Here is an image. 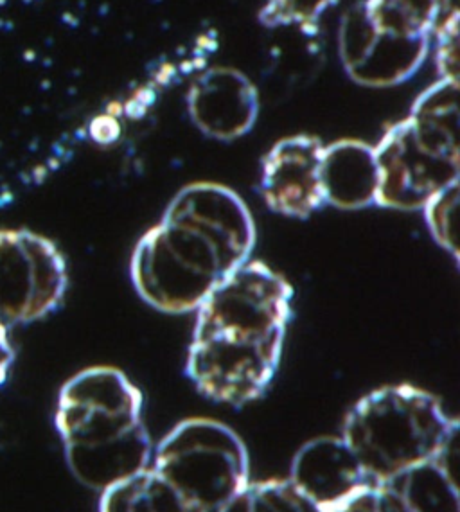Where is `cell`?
<instances>
[{
  "label": "cell",
  "mask_w": 460,
  "mask_h": 512,
  "mask_svg": "<svg viewBox=\"0 0 460 512\" xmlns=\"http://www.w3.org/2000/svg\"><path fill=\"white\" fill-rule=\"evenodd\" d=\"M69 275L51 239L29 230H0V324L26 326L51 315L67 293Z\"/></svg>",
  "instance_id": "52a82bcc"
},
{
  "label": "cell",
  "mask_w": 460,
  "mask_h": 512,
  "mask_svg": "<svg viewBox=\"0 0 460 512\" xmlns=\"http://www.w3.org/2000/svg\"><path fill=\"white\" fill-rule=\"evenodd\" d=\"M187 108L200 132L234 141L254 126L259 110L256 87L234 69H211L191 85Z\"/></svg>",
  "instance_id": "9c48e42d"
},
{
  "label": "cell",
  "mask_w": 460,
  "mask_h": 512,
  "mask_svg": "<svg viewBox=\"0 0 460 512\" xmlns=\"http://www.w3.org/2000/svg\"><path fill=\"white\" fill-rule=\"evenodd\" d=\"M320 512H405L398 498L387 486L362 487L354 495L345 498L344 502Z\"/></svg>",
  "instance_id": "ac0fdd59"
},
{
  "label": "cell",
  "mask_w": 460,
  "mask_h": 512,
  "mask_svg": "<svg viewBox=\"0 0 460 512\" xmlns=\"http://www.w3.org/2000/svg\"><path fill=\"white\" fill-rule=\"evenodd\" d=\"M256 239L254 216L232 189L191 184L133 248V286L157 311L195 313L227 275L252 259Z\"/></svg>",
  "instance_id": "7a4b0ae2"
},
{
  "label": "cell",
  "mask_w": 460,
  "mask_h": 512,
  "mask_svg": "<svg viewBox=\"0 0 460 512\" xmlns=\"http://www.w3.org/2000/svg\"><path fill=\"white\" fill-rule=\"evenodd\" d=\"M13 360H15V349L9 338V329L0 324V385L8 380Z\"/></svg>",
  "instance_id": "d6986e66"
},
{
  "label": "cell",
  "mask_w": 460,
  "mask_h": 512,
  "mask_svg": "<svg viewBox=\"0 0 460 512\" xmlns=\"http://www.w3.org/2000/svg\"><path fill=\"white\" fill-rule=\"evenodd\" d=\"M292 311L283 274L257 259L239 266L196 308L187 378L214 403H254L279 371Z\"/></svg>",
  "instance_id": "6da1fadb"
},
{
  "label": "cell",
  "mask_w": 460,
  "mask_h": 512,
  "mask_svg": "<svg viewBox=\"0 0 460 512\" xmlns=\"http://www.w3.org/2000/svg\"><path fill=\"white\" fill-rule=\"evenodd\" d=\"M363 8L378 33L426 36L439 20L437 0H367Z\"/></svg>",
  "instance_id": "5bb4252c"
},
{
  "label": "cell",
  "mask_w": 460,
  "mask_h": 512,
  "mask_svg": "<svg viewBox=\"0 0 460 512\" xmlns=\"http://www.w3.org/2000/svg\"><path fill=\"white\" fill-rule=\"evenodd\" d=\"M322 153L324 144L311 135H293L266 153L259 191L270 211L304 220L326 207L320 178Z\"/></svg>",
  "instance_id": "ba28073f"
},
{
  "label": "cell",
  "mask_w": 460,
  "mask_h": 512,
  "mask_svg": "<svg viewBox=\"0 0 460 512\" xmlns=\"http://www.w3.org/2000/svg\"><path fill=\"white\" fill-rule=\"evenodd\" d=\"M99 512H198L153 469L123 480L101 493Z\"/></svg>",
  "instance_id": "4fadbf2b"
},
{
  "label": "cell",
  "mask_w": 460,
  "mask_h": 512,
  "mask_svg": "<svg viewBox=\"0 0 460 512\" xmlns=\"http://www.w3.org/2000/svg\"><path fill=\"white\" fill-rule=\"evenodd\" d=\"M288 480L319 511L335 507L371 484L342 437L306 442L293 459Z\"/></svg>",
  "instance_id": "30bf717a"
},
{
  "label": "cell",
  "mask_w": 460,
  "mask_h": 512,
  "mask_svg": "<svg viewBox=\"0 0 460 512\" xmlns=\"http://www.w3.org/2000/svg\"><path fill=\"white\" fill-rule=\"evenodd\" d=\"M459 423L428 390L408 383L372 390L345 415L342 439L371 484L425 464L457 441Z\"/></svg>",
  "instance_id": "5b68a950"
},
{
  "label": "cell",
  "mask_w": 460,
  "mask_h": 512,
  "mask_svg": "<svg viewBox=\"0 0 460 512\" xmlns=\"http://www.w3.org/2000/svg\"><path fill=\"white\" fill-rule=\"evenodd\" d=\"M459 144V81H437L417 98L407 119L374 146L376 205L423 211L432 198L459 184Z\"/></svg>",
  "instance_id": "277c9868"
},
{
  "label": "cell",
  "mask_w": 460,
  "mask_h": 512,
  "mask_svg": "<svg viewBox=\"0 0 460 512\" xmlns=\"http://www.w3.org/2000/svg\"><path fill=\"white\" fill-rule=\"evenodd\" d=\"M150 468L198 512H213L247 484L248 453L227 424L193 417L153 448Z\"/></svg>",
  "instance_id": "8992f818"
},
{
  "label": "cell",
  "mask_w": 460,
  "mask_h": 512,
  "mask_svg": "<svg viewBox=\"0 0 460 512\" xmlns=\"http://www.w3.org/2000/svg\"><path fill=\"white\" fill-rule=\"evenodd\" d=\"M457 209H459V184L444 189L423 207L426 225L435 243L459 261L457 243Z\"/></svg>",
  "instance_id": "2e32d148"
},
{
  "label": "cell",
  "mask_w": 460,
  "mask_h": 512,
  "mask_svg": "<svg viewBox=\"0 0 460 512\" xmlns=\"http://www.w3.org/2000/svg\"><path fill=\"white\" fill-rule=\"evenodd\" d=\"M213 512H320L290 480H261L239 489Z\"/></svg>",
  "instance_id": "9a60e30c"
},
{
  "label": "cell",
  "mask_w": 460,
  "mask_h": 512,
  "mask_svg": "<svg viewBox=\"0 0 460 512\" xmlns=\"http://www.w3.org/2000/svg\"><path fill=\"white\" fill-rule=\"evenodd\" d=\"M142 412L141 389L115 367H89L63 385L54 424L80 484L101 495L150 468L155 446Z\"/></svg>",
  "instance_id": "3957f363"
},
{
  "label": "cell",
  "mask_w": 460,
  "mask_h": 512,
  "mask_svg": "<svg viewBox=\"0 0 460 512\" xmlns=\"http://www.w3.org/2000/svg\"><path fill=\"white\" fill-rule=\"evenodd\" d=\"M333 0H266L263 18L272 26H306Z\"/></svg>",
  "instance_id": "e0dca14e"
},
{
  "label": "cell",
  "mask_w": 460,
  "mask_h": 512,
  "mask_svg": "<svg viewBox=\"0 0 460 512\" xmlns=\"http://www.w3.org/2000/svg\"><path fill=\"white\" fill-rule=\"evenodd\" d=\"M320 178L326 205L340 211L376 205L378 166L374 148L365 142L347 139L324 146Z\"/></svg>",
  "instance_id": "8fae6325"
},
{
  "label": "cell",
  "mask_w": 460,
  "mask_h": 512,
  "mask_svg": "<svg viewBox=\"0 0 460 512\" xmlns=\"http://www.w3.org/2000/svg\"><path fill=\"white\" fill-rule=\"evenodd\" d=\"M455 442L446 450L408 469L387 484L405 512H460L457 484L452 469V453Z\"/></svg>",
  "instance_id": "7c38bea8"
}]
</instances>
